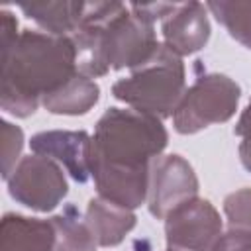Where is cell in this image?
I'll return each instance as SVG.
<instances>
[{
	"label": "cell",
	"mask_w": 251,
	"mask_h": 251,
	"mask_svg": "<svg viewBox=\"0 0 251 251\" xmlns=\"http://www.w3.org/2000/svg\"><path fill=\"white\" fill-rule=\"evenodd\" d=\"M220 235V214L204 198L194 196L165 216V237L173 251H210Z\"/></svg>",
	"instance_id": "52a82bcc"
},
{
	"label": "cell",
	"mask_w": 251,
	"mask_h": 251,
	"mask_svg": "<svg viewBox=\"0 0 251 251\" xmlns=\"http://www.w3.org/2000/svg\"><path fill=\"white\" fill-rule=\"evenodd\" d=\"M153 25L137 4L84 2L80 24L71 35L78 73L96 78L110 69H137L159 47Z\"/></svg>",
	"instance_id": "7a4b0ae2"
},
{
	"label": "cell",
	"mask_w": 251,
	"mask_h": 251,
	"mask_svg": "<svg viewBox=\"0 0 251 251\" xmlns=\"http://www.w3.org/2000/svg\"><path fill=\"white\" fill-rule=\"evenodd\" d=\"M20 8L27 18L35 20L47 33L71 37L80 24L84 2H69V0L31 2V4H20Z\"/></svg>",
	"instance_id": "5bb4252c"
},
{
	"label": "cell",
	"mask_w": 251,
	"mask_h": 251,
	"mask_svg": "<svg viewBox=\"0 0 251 251\" xmlns=\"http://www.w3.org/2000/svg\"><path fill=\"white\" fill-rule=\"evenodd\" d=\"M8 192L25 208L49 212L67 196L69 184L59 163L49 157L27 155L8 176Z\"/></svg>",
	"instance_id": "8992f818"
},
{
	"label": "cell",
	"mask_w": 251,
	"mask_h": 251,
	"mask_svg": "<svg viewBox=\"0 0 251 251\" xmlns=\"http://www.w3.org/2000/svg\"><path fill=\"white\" fill-rule=\"evenodd\" d=\"M206 8L216 16V20L227 29V33L235 41L251 49V0H214L208 2Z\"/></svg>",
	"instance_id": "2e32d148"
},
{
	"label": "cell",
	"mask_w": 251,
	"mask_h": 251,
	"mask_svg": "<svg viewBox=\"0 0 251 251\" xmlns=\"http://www.w3.org/2000/svg\"><path fill=\"white\" fill-rule=\"evenodd\" d=\"M90 143L92 137L86 131L51 129L31 135L33 155L49 157L63 165L67 173L76 182H86L90 178Z\"/></svg>",
	"instance_id": "9c48e42d"
},
{
	"label": "cell",
	"mask_w": 251,
	"mask_h": 251,
	"mask_svg": "<svg viewBox=\"0 0 251 251\" xmlns=\"http://www.w3.org/2000/svg\"><path fill=\"white\" fill-rule=\"evenodd\" d=\"M163 43L178 57L200 51L210 39V22L206 6L200 2L176 4L175 10L163 20Z\"/></svg>",
	"instance_id": "30bf717a"
},
{
	"label": "cell",
	"mask_w": 251,
	"mask_h": 251,
	"mask_svg": "<svg viewBox=\"0 0 251 251\" xmlns=\"http://www.w3.org/2000/svg\"><path fill=\"white\" fill-rule=\"evenodd\" d=\"M0 133H2V176L8 180V176L18 165L16 161L24 147V131L20 129V126H14L4 120L0 124Z\"/></svg>",
	"instance_id": "ac0fdd59"
},
{
	"label": "cell",
	"mask_w": 251,
	"mask_h": 251,
	"mask_svg": "<svg viewBox=\"0 0 251 251\" xmlns=\"http://www.w3.org/2000/svg\"><path fill=\"white\" fill-rule=\"evenodd\" d=\"M112 94L137 112L159 120L169 118L184 94L182 59L165 43H159L149 61L114 82Z\"/></svg>",
	"instance_id": "277c9868"
},
{
	"label": "cell",
	"mask_w": 251,
	"mask_h": 251,
	"mask_svg": "<svg viewBox=\"0 0 251 251\" xmlns=\"http://www.w3.org/2000/svg\"><path fill=\"white\" fill-rule=\"evenodd\" d=\"M239 84L220 73L200 75L188 90H184L173 112L175 129L182 135L196 133L212 124L227 122L239 104Z\"/></svg>",
	"instance_id": "5b68a950"
},
{
	"label": "cell",
	"mask_w": 251,
	"mask_h": 251,
	"mask_svg": "<svg viewBox=\"0 0 251 251\" xmlns=\"http://www.w3.org/2000/svg\"><path fill=\"white\" fill-rule=\"evenodd\" d=\"M210 251H251V231L229 227L216 239Z\"/></svg>",
	"instance_id": "ffe728a7"
},
{
	"label": "cell",
	"mask_w": 251,
	"mask_h": 251,
	"mask_svg": "<svg viewBox=\"0 0 251 251\" xmlns=\"http://www.w3.org/2000/svg\"><path fill=\"white\" fill-rule=\"evenodd\" d=\"M55 229L53 251H96L98 241L75 204H67L61 214L49 218Z\"/></svg>",
	"instance_id": "9a60e30c"
},
{
	"label": "cell",
	"mask_w": 251,
	"mask_h": 251,
	"mask_svg": "<svg viewBox=\"0 0 251 251\" xmlns=\"http://www.w3.org/2000/svg\"><path fill=\"white\" fill-rule=\"evenodd\" d=\"M98 98H100L98 84L92 78L76 73L61 88H57L51 94L43 96L41 104L51 114L78 116V114H86L98 102Z\"/></svg>",
	"instance_id": "4fadbf2b"
},
{
	"label": "cell",
	"mask_w": 251,
	"mask_h": 251,
	"mask_svg": "<svg viewBox=\"0 0 251 251\" xmlns=\"http://www.w3.org/2000/svg\"><path fill=\"white\" fill-rule=\"evenodd\" d=\"M76 73V51L69 35L24 29L14 49L2 57L0 106L16 118H27L43 96L61 88Z\"/></svg>",
	"instance_id": "3957f363"
},
{
	"label": "cell",
	"mask_w": 251,
	"mask_h": 251,
	"mask_svg": "<svg viewBox=\"0 0 251 251\" xmlns=\"http://www.w3.org/2000/svg\"><path fill=\"white\" fill-rule=\"evenodd\" d=\"M196 192V173L180 155H161L151 163L147 192V206L151 216L165 218L173 208L194 198Z\"/></svg>",
	"instance_id": "ba28073f"
},
{
	"label": "cell",
	"mask_w": 251,
	"mask_h": 251,
	"mask_svg": "<svg viewBox=\"0 0 251 251\" xmlns=\"http://www.w3.org/2000/svg\"><path fill=\"white\" fill-rule=\"evenodd\" d=\"M98 245L114 247L135 227V214L129 208L118 206L104 198H92L84 214Z\"/></svg>",
	"instance_id": "7c38bea8"
},
{
	"label": "cell",
	"mask_w": 251,
	"mask_h": 251,
	"mask_svg": "<svg viewBox=\"0 0 251 251\" xmlns=\"http://www.w3.org/2000/svg\"><path fill=\"white\" fill-rule=\"evenodd\" d=\"M224 214L229 227L251 231V188H241L226 196Z\"/></svg>",
	"instance_id": "e0dca14e"
},
{
	"label": "cell",
	"mask_w": 251,
	"mask_h": 251,
	"mask_svg": "<svg viewBox=\"0 0 251 251\" xmlns=\"http://www.w3.org/2000/svg\"><path fill=\"white\" fill-rule=\"evenodd\" d=\"M169 133L155 116L133 108H108L94 126L90 176L100 198L135 210L147 200L151 163Z\"/></svg>",
	"instance_id": "6da1fadb"
},
{
	"label": "cell",
	"mask_w": 251,
	"mask_h": 251,
	"mask_svg": "<svg viewBox=\"0 0 251 251\" xmlns=\"http://www.w3.org/2000/svg\"><path fill=\"white\" fill-rule=\"evenodd\" d=\"M169 251H173V249H169Z\"/></svg>",
	"instance_id": "44dd1931"
},
{
	"label": "cell",
	"mask_w": 251,
	"mask_h": 251,
	"mask_svg": "<svg viewBox=\"0 0 251 251\" xmlns=\"http://www.w3.org/2000/svg\"><path fill=\"white\" fill-rule=\"evenodd\" d=\"M55 229L51 220L6 214L0 224V251H53Z\"/></svg>",
	"instance_id": "8fae6325"
},
{
	"label": "cell",
	"mask_w": 251,
	"mask_h": 251,
	"mask_svg": "<svg viewBox=\"0 0 251 251\" xmlns=\"http://www.w3.org/2000/svg\"><path fill=\"white\" fill-rule=\"evenodd\" d=\"M235 135L241 137L239 143V159L243 163V167L251 173V100L245 106V110L241 112L237 124H235Z\"/></svg>",
	"instance_id": "d6986e66"
}]
</instances>
